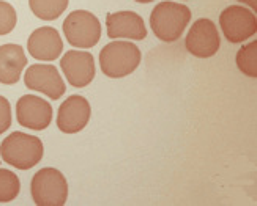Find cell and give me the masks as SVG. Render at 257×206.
Returning <instances> with one entry per match:
<instances>
[{
	"label": "cell",
	"mask_w": 257,
	"mask_h": 206,
	"mask_svg": "<svg viewBox=\"0 0 257 206\" xmlns=\"http://www.w3.org/2000/svg\"><path fill=\"white\" fill-rule=\"evenodd\" d=\"M191 21V10L178 2H160L150 15V27L155 37L164 43H174L183 35Z\"/></svg>",
	"instance_id": "6da1fadb"
},
{
	"label": "cell",
	"mask_w": 257,
	"mask_h": 206,
	"mask_svg": "<svg viewBox=\"0 0 257 206\" xmlns=\"http://www.w3.org/2000/svg\"><path fill=\"white\" fill-rule=\"evenodd\" d=\"M4 162L18 170H29L40 164L43 157V142L26 132H11L0 143Z\"/></svg>",
	"instance_id": "7a4b0ae2"
},
{
	"label": "cell",
	"mask_w": 257,
	"mask_h": 206,
	"mask_svg": "<svg viewBox=\"0 0 257 206\" xmlns=\"http://www.w3.org/2000/svg\"><path fill=\"white\" fill-rule=\"evenodd\" d=\"M142 54L130 41H112L99 52V66L104 76L120 79L130 76L139 66Z\"/></svg>",
	"instance_id": "3957f363"
},
{
	"label": "cell",
	"mask_w": 257,
	"mask_h": 206,
	"mask_svg": "<svg viewBox=\"0 0 257 206\" xmlns=\"http://www.w3.org/2000/svg\"><path fill=\"white\" fill-rule=\"evenodd\" d=\"M30 193L38 206H63L68 198V184L57 168L46 167L33 175Z\"/></svg>",
	"instance_id": "277c9868"
},
{
	"label": "cell",
	"mask_w": 257,
	"mask_h": 206,
	"mask_svg": "<svg viewBox=\"0 0 257 206\" xmlns=\"http://www.w3.org/2000/svg\"><path fill=\"white\" fill-rule=\"evenodd\" d=\"M65 38L74 48L90 49L101 38V22L87 10H76L63 21Z\"/></svg>",
	"instance_id": "5b68a950"
},
{
	"label": "cell",
	"mask_w": 257,
	"mask_h": 206,
	"mask_svg": "<svg viewBox=\"0 0 257 206\" xmlns=\"http://www.w3.org/2000/svg\"><path fill=\"white\" fill-rule=\"evenodd\" d=\"M219 26L227 41L237 44L254 37L257 32L255 15L241 5L227 7L219 16Z\"/></svg>",
	"instance_id": "8992f818"
},
{
	"label": "cell",
	"mask_w": 257,
	"mask_h": 206,
	"mask_svg": "<svg viewBox=\"0 0 257 206\" xmlns=\"http://www.w3.org/2000/svg\"><path fill=\"white\" fill-rule=\"evenodd\" d=\"M185 46L189 54L199 57V59L213 57L219 51L221 46L219 32L215 22L207 18L197 19L188 32L185 38Z\"/></svg>",
	"instance_id": "52a82bcc"
},
{
	"label": "cell",
	"mask_w": 257,
	"mask_h": 206,
	"mask_svg": "<svg viewBox=\"0 0 257 206\" xmlns=\"http://www.w3.org/2000/svg\"><path fill=\"white\" fill-rule=\"evenodd\" d=\"M24 84L33 91H40L49 96L52 101H57L65 93V82L54 65L35 63L27 68L24 74Z\"/></svg>",
	"instance_id": "ba28073f"
},
{
	"label": "cell",
	"mask_w": 257,
	"mask_h": 206,
	"mask_svg": "<svg viewBox=\"0 0 257 206\" xmlns=\"http://www.w3.org/2000/svg\"><path fill=\"white\" fill-rule=\"evenodd\" d=\"M52 106L35 95H24L16 102V120L22 126L32 131L46 129L52 121Z\"/></svg>",
	"instance_id": "9c48e42d"
},
{
	"label": "cell",
	"mask_w": 257,
	"mask_h": 206,
	"mask_svg": "<svg viewBox=\"0 0 257 206\" xmlns=\"http://www.w3.org/2000/svg\"><path fill=\"white\" fill-rule=\"evenodd\" d=\"M62 71L73 87H87L95 77V59L87 51H68L60 60Z\"/></svg>",
	"instance_id": "30bf717a"
},
{
	"label": "cell",
	"mask_w": 257,
	"mask_h": 206,
	"mask_svg": "<svg viewBox=\"0 0 257 206\" xmlns=\"http://www.w3.org/2000/svg\"><path fill=\"white\" fill-rule=\"evenodd\" d=\"M90 102L84 96L73 95L66 98L57 112V126L65 134L81 132L90 120Z\"/></svg>",
	"instance_id": "8fae6325"
},
{
	"label": "cell",
	"mask_w": 257,
	"mask_h": 206,
	"mask_svg": "<svg viewBox=\"0 0 257 206\" xmlns=\"http://www.w3.org/2000/svg\"><path fill=\"white\" fill-rule=\"evenodd\" d=\"M27 51L33 59L41 62H52L59 59L63 51L60 33L48 26L33 30L27 40Z\"/></svg>",
	"instance_id": "7c38bea8"
},
{
	"label": "cell",
	"mask_w": 257,
	"mask_h": 206,
	"mask_svg": "<svg viewBox=\"0 0 257 206\" xmlns=\"http://www.w3.org/2000/svg\"><path fill=\"white\" fill-rule=\"evenodd\" d=\"M107 37L109 38H130V40H144L147 37L144 19L134 11H117L109 13L106 18Z\"/></svg>",
	"instance_id": "4fadbf2b"
},
{
	"label": "cell",
	"mask_w": 257,
	"mask_h": 206,
	"mask_svg": "<svg viewBox=\"0 0 257 206\" xmlns=\"http://www.w3.org/2000/svg\"><path fill=\"white\" fill-rule=\"evenodd\" d=\"M27 66V57L19 44L0 46V84L13 85L16 84L22 70Z\"/></svg>",
	"instance_id": "5bb4252c"
},
{
	"label": "cell",
	"mask_w": 257,
	"mask_h": 206,
	"mask_svg": "<svg viewBox=\"0 0 257 206\" xmlns=\"http://www.w3.org/2000/svg\"><path fill=\"white\" fill-rule=\"evenodd\" d=\"M32 13L43 21L57 19L68 7V0H29Z\"/></svg>",
	"instance_id": "9a60e30c"
},
{
	"label": "cell",
	"mask_w": 257,
	"mask_h": 206,
	"mask_svg": "<svg viewBox=\"0 0 257 206\" xmlns=\"http://www.w3.org/2000/svg\"><path fill=\"white\" fill-rule=\"evenodd\" d=\"M255 55H257V41H251L249 44L243 46V48L237 52V66L238 70L248 77H257V63H255Z\"/></svg>",
	"instance_id": "2e32d148"
},
{
	"label": "cell",
	"mask_w": 257,
	"mask_h": 206,
	"mask_svg": "<svg viewBox=\"0 0 257 206\" xmlns=\"http://www.w3.org/2000/svg\"><path fill=\"white\" fill-rule=\"evenodd\" d=\"M21 190L19 178L13 171L0 168V203H10L13 201Z\"/></svg>",
	"instance_id": "e0dca14e"
},
{
	"label": "cell",
	"mask_w": 257,
	"mask_h": 206,
	"mask_svg": "<svg viewBox=\"0 0 257 206\" xmlns=\"http://www.w3.org/2000/svg\"><path fill=\"white\" fill-rule=\"evenodd\" d=\"M16 10L8 2L0 0V35H7L16 26Z\"/></svg>",
	"instance_id": "ac0fdd59"
},
{
	"label": "cell",
	"mask_w": 257,
	"mask_h": 206,
	"mask_svg": "<svg viewBox=\"0 0 257 206\" xmlns=\"http://www.w3.org/2000/svg\"><path fill=\"white\" fill-rule=\"evenodd\" d=\"M11 126V106L7 98L0 96V135L10 129Z\"/></svg>",
	"instance_id": "d6986e66"
},
{
	"label": "cell",
	"mask_w": 257,
	"mask_h": 206,
	"mask_svg": "<svg viewBox=\"0 0 257 206\" xmlns=\"http://www.w3.org/2000/svg\"><path fill=\"white\" fill-rule=\"evenodd\" d=\"M238 2H241V4H246L248 7L254 8V11H255V8H257V0H238Z\"/></svg>",
	"instance_id": "ffe728a7"
},
{
	"label": "cell",
	"mask_w": 257,
	"mask_h": 206,
	"mask_svg": "<svg viewBox=\"0 0 257 206\" xmlns=\"http://www.w3.org/2000/svg\"><path fill=\"white\" fill-rule=\"evenodd\" d=\"M134 2H139V4H150L153 0H134Z\"/></svg>",
	"instance_id": "44dd1931"
}]
</instances>
